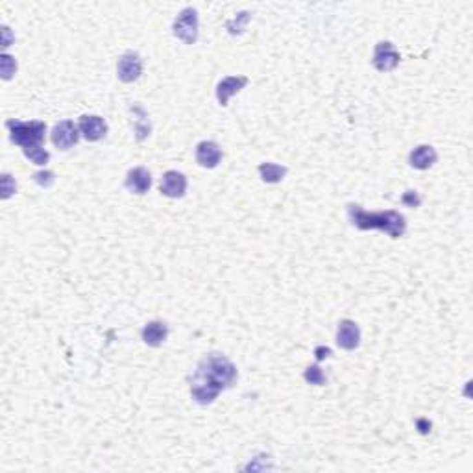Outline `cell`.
I'll use <instances>...</instances> for the list:
<instances>
[{
    "label": "cell",
    "mask_w": 473,
    "mask_h": 473,
    "mask_svg": "<svg viewBox=\"0 0 473 473\" xmlns=\"http://www.w3.org/2000/svg\"><path fill=\"white\" fill-rule=\"evenodd\" d=\"M235 381V364L220 353H211L198 363L197 372L192 374L191 396L197 403L209 405Z\"/></svg>",
    "instance_id": "cell-1"
},
{
    "label": "cell",
    "mask_w": 473,
    "mask_h": 473,
    "mask_svg": "<svg viewBox=\"0 0 473 473\" xmlns=\"http://www.w3.org/2000/svg\"><path fill=\"white\" fill-rule=\"evenodd\" d=\"M346 211L350 224L361 231L379 230L388 233L392 239L403 236L405 231H407V220H405L403 214H399L398 211L368 213L366 209H363L361 205H357V203H350Z\"/></svg>",
    "instance_id": "cell-2"
},
{
    "label": "cell",
    "mask_w": 473,
    "mask_h": 473,
    "mask_svg": "<svg viewBox=\"0 0 473 473\" xmlns=\"http://www.w3.org/2000/svg\"><path fill=\"white\" fill-rule=\"evenodd\" d=\"M6 128L10 130V139L15 145L23 146L24 148H32V146H41V143L45 141L46 124L41 121H12L6 122Z\"/></svg>",
    "instance_id": "cell-3"
},
{
    "label": "cell",
    "mask_w": 473,
    "mask_h": 473,
    "mask_svg": "<svg viewBox=\"0 0 473 473\" xmlns=\"http://www.w3.org/2000/svg\"><path fill=\"white\" fill-rule=\"evenodd\" d=\"M174 35L181 39L185 45H194L198 39V12L194 8H185L174 19Z\"/></svg>",
    "instance_id": "cell-4"
},
{
    "label": "cell",
    "mask_w": 473,
    "mask_h": 473,
    "mask_svg": "<svg viewBox=\"0 0 473 473\" xmlns=\"http://www.w3.org/2000/svg\"><path fill=\"white\" fill-rule=\"evenodd\" d=\"M401 56H399L398 48L390 43V41H381L375 45L374 58H372V65L379 72H390L399 65Z\"/></svg>",
    "instance_id": "cell-5"
},
{
    "label": "cell",
    "mask_w": 473,
    "mask_h": 473,
    "mask_svg": "<svg viewBox=\"0 0 473 473\" xmlns=\"http://www.w3.org/2000/svg\"><path fill=\"white\" fill-rule=\"evenodd\" d=\"M50 139H52L54 146L59 150H70L80 141V128L72 121H61L54 126Z\"/></svg>",
    "instance_id": "cell-6"
},
{
    "label": "cell",
    "mask_w": 473,
    "mask_h": 473,
    "mask_svg": "<svg viewBox=\"0 0 473 473\" xmlns=\"http://www.w3.org/2000/svg\"><path fill=\"white\" fill-rule=\"evenodd\" d=\"M143 74V59L137 52H126L122 54L119 63H117V76L119 80L124 83H132V81L139 80Z\"/></svg>",
    "instance_id": "cell-7"
},
{
    "label": "cell",
    "mask_w": 473,
    "mask_h": 473,
    "mask_svg": "<svg viewBox=\"0 0 473 473\" xmlns=\"http://www.w3.org/2000/svg\"><path fill=\"white\" fill-rule=\"evenodd\" d=\"M78 128H80L81 137L89 143H97L100 139H104L105 133H108V122L99 115L80 117Z\"/></svg>",
    "instance_id": "cell-8"
},
{
    "label": "cell",
    "mask_w": 473,
    "mask_h": 473,
    "mask_svg": "<svg viewBox=\"0 0 473 473\" xmlns=\"http://www.w3.org/2000/svg\"><path fill=\"white\" fill-rule=\"evenodd\" d=\"M159 191L163 197L167 198H183L187 191V178L185 174L178 170H168L163 174L161 183H159Z\"/></svg>",
    "instance_id": "cell-9"
},
{
    "label": "cell",
    "mask_w": 473,
    "mask_h": 473,
    "mask_svg": "<svg viewBox=\"0 0 473 473\" xmlns=\"http://www.w3.org/2000/svg\"><path fill=\"white\" fill-rule=\"evenodd\" d=\"M336 344L342 350H357L361 344V329L353 320H341L339 322V329H336Z\"/></svg>",
    "instance_id": "cell-10"
},
{
    "label": "cell",
    "mask_w": 473,
    "mask_h": 473,
    "mask_svg": "<svg viewBox=\"0 0 473 473\" xmlns=\"http://www.w3.org/2000/svg\"><path fill=\"white\" fill-rule=\"evenodd\" d=\"M124 187L132 194H146L152 187V174L145 167H135L126 174Z\"/></svg>",
    "instance_id": "cell-11"
},
{
    "label": "cell",
    "mask_w": 473,
    "mask_h": 473,
    "mask_svg": "<svg viewBox=\"0 0 473 473\" xmlns=\"http://www.w3.org/2000/svg\"><path fill=\"white\" fill-rule=\"evenodd\" d=\"M248 78L246 76H228L224 80L219 81L217 85V100L220 105H228L230 99L239 91H243L248 85Z\"/></svg>",
    "instance_id": "cell-12"
},
{
    "label": "cell",
    "mask_w": 473,
    "mask_h": 473,
    "mask_svg": "<svg viewBox=\"0 0 473 473\" xmlns=\"http://www.w3.org/2000/svg\"><path fill=\"white\" fill-rule=\"evenodd\" d=\"M222 161V150L220 146L213 141H202L197 146V163L203 168H214L219 167V163Z\"/></svg>",
    "instance_id": "cell-13"
},
{
    "label": "cell",
    "mask_w": 473,
    "mask_h": 473,
    "mask_svg": "<svg viewBox=\"0 0 473 473\" xmlns=\"http://www.w3.org/2000/svg\"><path fill=\"white\" fill-rule=\"evenodd\" d=\"M439 159V154L431 145L416 146L409 154V165L416 170H429Z\"/></svg>",
    "instance_id": "cell-14"
},
{
    "label": "cell",
    "mask_w": 473,
    "mask_h": 473,
    "mask_svg": "<svg viewBox=\"0 0 473 473\" xmlns=\"http://www.w3.org/2000/svg\"><path fill=\"white\" fill-rule=\"evenodd\" d=\"M143 342L148 344L152 348L161 346L163 342L168 339V325L165 322H159V320H154V322H148L143 328Z\"/></svg>",
    "instance_id": "cell-15"
},
{
    "label": "cell",
    "mask_w": 473,
    "mask_h": 473,
    "mask_svg": "<svg viewBox=\"0 0 473 473\" xmlns=\"http://www.w3.org/2000/svg\"><path fill=\"white\" fill-rule=\"evenodd\" d=\"M133 111V132H135V139L137 141H145L152 132L150 119H148V113H146L143 108L139 104L132 105Z\"/></svg>",
    "instance_id": "cell-16"
},
{
    "label": "cell",
    "mask_w": 473,
    "mask_h": 473,
    "mask_svg": "<svg viewBox=\"0 0 473 473\" xmlns=\"http://www.w3.org/2000/svg\"><path fill=\"white\" fill-rule=\"evenodd\" d=\"M259 176L265 183H279L287 176V167L277 163H261Z\"/></svg>",
    "instance_id": "cell-17"
},
{
    "label": "cell",
    "mask_w": 473,
    "mask_h": 473,
    "mask_svg": "<svg viewBox=\"0 0 473 473\" xmlns=\"http://www.w3.org/2000/svg\"><path fill=\"white\" fill-rule=\"evenodd\" d=\"M24 156L28 157L30 161L39 167H45L46 163L50 161V154L43 148V146H32V148H24Z\"/></svg>",
    "instance_id": "cell-18"
},
{
    "label": "cell",
    "mask_w": 473,
    "mask_h": 473,
    "mask_svg": "<svg viewBox=\"0 0 473 473\" xmlns=\"http://www.w3.org/2000/svg\"><path fill=\"white\" fill-rule=\"evenodd\" d=\"M303 377H305V381L309 383V385H316V387H322V385H325V374L322 372V368L318 366V364H312V366H309V368L305 370V374H303Z\"/></svg>",
    "instance_id": "cell-19"
},
{
    "label": "cell",
    "mask_w": 473,
    "mask_h": 473,
    "mask_svg": "<svg viewBox=\"0 0 473 473\" xmlns=\"http://www.w3.org/2000/svg\"><path fill=\"white\" fill-rule=\"evenodd\" d=\"M248 21H250V13H246V12L239 13L235 21H230V23H228V30H230V34L231 35L241 34V32L246 28Z\"/></svg>",
    "instance_id": "cell-20"
},
{
    "label": "cell",
    "mask_w": 473,
    "mask_h": 473,
    "mask_svg": "<svg viewBox=\"0 0 473 473\" xmlns=\"http://www.w3.org/2000/svg\"><path fill=\"white\" fill-rule=\"evenodd\" d=\"M0 59H2V78L10 80L12 74H15V70H17V61L12 56H8V54H2Z\"/></svg>",
    "instance_id": "cell-21"
},
{
    "label": "cell",
    "mask_w": 473,
    "mask_h": 473,
    "mask_svg": "<svg viewBox=\"0 0 473 473\" xmlns=\"http://www.w3.org/2000/svg\"><path fill=\"white\" fill-rule=\"evenodd\" d=\"M401 203L407 205V208H420L421 197L418 194V191H407L403 197H401Z\"/></svg>",
    "instance_id": "cell-22"
},
{
    "label": "cell",
    "mask_w": 473,
    "mask_h": 473,
    "mask_svg": "<svg viewBox=\"0 0 473 473\" xmlns=\"http://www.w3.org/2000/svg\"><path fill=\"white\" fill-rule=\"evenodd\" d=\"M2 178H4V179H2V181H4V183H2V198L6 200V198H10L13 194V192H15V189H17V185L13 183L12 176H10V174H4Z\"/></svg>",
    "instance_id": "cell-23"
},
{
    "label": "cell",
    "mask_w": 473,
    "mask_h": 473,
    "mask_svg": "<svg viewBox=\"0 0 473 473\" xmlns=\"http://www.w3.org/2000/svg\"><path fill=\"white\" fill-rule=\"evenodd\" d=\"M34 179L37 181V183L41 185V187H45V189H48L50 185L54 183V174L48 172V170H45V172H37L34 176Z\"/></svg>",
    "instance_id": "cell-24"
},
{
    "label": "cell",
    "mask_w": 473,
    "mask_h": 473,
    "mask_svg": "<svg viewBox=\"0 0 473 473\" xmlns=\"http://www.w3.org/2000/svg\"><path fill=\"white\" fill-rule=\"evenodd\" d=\"M314 355H316V361H322V359H328L333 355V352L329 350V348H323V346H318L316 350H314Z\"/></svg>",
    "instance_id": "cell-25"
},
{
    "label": "cell",
    "mask_w": 473,
    "mask_h": 473,
    "mask_svg": "<svg viewBox=\"0 0 473 473\" xmlns=\"http://www.w3.org/2000/svg\"><path fill=\"white\" fill-rule=\"evenodd\" d=\"M416 425H418V429H420V433H423V434L429 433V431H431V421L423 420V418H421V420L416 421Z\"/></svg>",
    "instance_id": "cell-26"
}]
</instances>
